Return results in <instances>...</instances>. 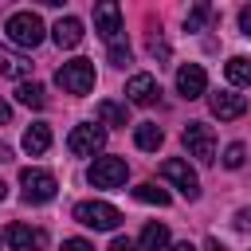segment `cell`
Returning <instances> with one entry per match:
<instances>
[{
  "instance_id": "1",
  "label": "cell",
  "mask_w": 251,
  "mask_h": 251,
  "mask_svg": "<svg viewBox=\"0 0 251 251\" xmlns=\"http://www.w3.org/2000/svg\"><path fill=\"white\" fill-rule=\"evenodd\" d=\"M4 31H8V39L16 47H39L43 43V20L35 12H12L8 24H4Z\"/></svg>"
},
{
  "instance_id": "2",
  "label": "cell",
  "mask_w": 251,
  "mask_h": 251,
  "mask_svg": "<svg viewBox=\"0 0 251 251\" xmlns=\"http://www.w3.org/2000/svg\"><path fill=\"white\" fill-rule=\"evenodd\" d=\"M55 82L67 90V94H90L94 90V63L90 59H71L55 71Z\"/></svg>"
},
{
  "instance_id": "3",
  "label": "cell",
  "mask_w": 251,
  "mask_h": 251,
  "mask_svg": "<svg viewBox=\"0 0 251 251\" xmlns=\"http://www.w3.org/2000/svg\"><path fill=\"white\" fill-rule=\"evenodd\" d=\"M75 220L94 227V231H114L122 224V212L106 200H82V204H75Z\"/></svg>"
},
{
  "instance_id": "4",
  "label": "cell",
  "mask_w": 251,
  "mask_h": 251,
  "mask_svg": "<svg viewBox=\"0 0 251 251\" xmlns=\"http://www.w3.org/2000/svg\"><path fill=\"white\" fill-rule=\"evenodd\" d=\"M180 141H184L188 157H196V161H204V165L216 161V133H212V126H204V122H188L184 133H180Z\"/></svg>"
},
{
  "instance_id": "5",
  "label": "cell",
  "mask_w": 251,
  "mask_h": 251,
  "mask_svg": "<svg viewBox=\"0 0 251 251\" xmlns=\"http://www.w3.org/2000/svg\"><path fill=\"white\" fill-rule=\"evenodd\" d=\"M126 176H129L126 157H94V165H90V173H86V180H90L94 188H122Z\"/></svg>"
},
{
  "instance_id": "6",
  "label": "cell",
  "mask_w": 251,
  "mask_h": 251,
  "mask_svg": "<svg viewBox=\"0 0 251 251\" xmlns=\"http://www.w3.org/2000/svg\"><path fill=\"white\" fill-rule=\"evenodd\" d=\"M20 188H24V200L27 204H47L59 184H55V176L47 169H24L20 173Z\"/></svg>"
},
{
  "instance_id": "7",
  "label": "cell",
  "mask_w": 251,
  "mask_h": 251,
  "mask_svg": "<svg viewBox=\"0 0 251 251\" xmlns=\"http://www.w3.org/2000/svg\"><path fill=\"white\" fill-rule=\"evenodd\" d=\"M102 145H106V126H90V122L75 126L71 137H67V149H71L75 157H94Z\"/></svg>"
},
{
  "instance_id": "8",
  "label": "cell",
  "mask_w": 251,
  "mask_h": 251,
  "mask_svg": "<svg viewBox=\"0 0 251 251\" xmlns=\"http://www.w3.org/2000/svg\"><path fill=\"white\" fill-rule=\"evenodd\" d=\"M94 31H98L106 43H122V8H118L114 0L94 4Z\"/></svg>"
},
{
  "instance_id": "9",
  "label": "cell",
  "mask_w": 251,
  "mask_h": 251,
  "mask_svg": "<svg viewBox=\"0 0 251 251\" xmlns=\"http://www.w3.org/2000/svg\"><path fill=\"white\" fill-rule=\"evenodd\" d=\"M161 176H165L169 184H176V188L184 192V200H196V196H200V180H196V173L188 169V161L169 157V161L161 165Z\"/></svg>"
},
{
  "instance_id": "10",
  "label": "cell",
  "mask_w": 251,
  "mask_h": 251,
  "mask_svg": "<svg viewBox=\"0 0 251 251\" xmlns=\"http://www.w3.org/2000/svg\"><path fill=\"white\" fill-rule=\"evenodd\" d=\"M208 106H212V114H216L220 122H235V118L247 114V98L235 94V90H216V94L208 98Z\"/></svg>"
},
{
  "instance_id": "11",
  "label": "cell",
  "mask_w": 251,
  "mask_h": 251,
  "mask_svg": "<svg viewBox=\"0 0 251 251\" xmlns=\"http://www.w3.org/2000/svg\"><path fill=\"white\" fill-rule=\"evenodd\" d=\"M4 239H8L12 251H43L47 247V235L39 227H27V224H8Z\"/></svg>"
},
{
  "instance_id": "12",
  "label": "cell",
  "mask_w": 251,
  "mask_h": 251,
  "mask_svg": "<svg viewBox=\"0 0 251 251\" xmlns=\"http://www.w3.org/2000/svg\"><path fill=\"white\" fill-rule=\"evenodd\" d=\"M176 90H180V98H200V94L208 90V75H204V67H200V63H184V67H176Z\"/></svg>"
},
{
  "instance_id": "13",
  "label": "cell",
  "mask_w": 251,
  "mask_h": 251,
  "mask_svg": "<svg viewBox=\"0 0 251 251\" xmlns=\"http://www.w3.org/2000/svg\"><path fill=\"white\" fill-rule=\"evenodd\" d=\"M126 94H129L133 106H153V102L161 98V86H157L153 75H133V78L126 82Z\"/></svg>"
},
{
  "instance_id": "14",
  "label": "cell",
  "mask_w": 251,
  "mask_h": 251,
  "mask_svg": "<svg viewBox=\"0 0 251 251\" xmlns=\"http://www.w3.org/2000/svg\"><path fill=\"white\" fill-rule=\"evenodd\" d=\"M47 149H51V126H43V122L27 126V129H24V153H31V157H43Z\"/></svg>"
},
{
  "instance_id": "15",
  "label": "cell",
  "mask_w": 251,
  "mask_h": 251,
  "mask_svg": "<svg viewBox=\"0 0 251 251\" xmlns=\"http://www.w3.org/2000/svg\"><path fill=\"white\" fill-rule=\"evenodd\" d=\"M0 75H8V78H27V75H31V59L20 55V51H12V47H0Z\"/></svg>"
},
{
  "instance_id": "16",
  "label": "cell",
  "mask_w": 251,
  "mask_h": 251,
  "mask_svg": "<svg viewBox=\"0 0 251 251\" xmlns=\"http://www.w3.org/2000/svg\"><path fill=\"white\" fill-rule=\"evenodd\" d=\"M51 35H55V43H59V47H78V43H82V20L63 16V20L51 27Z\"/></svg>"
},
{
  "instance_id": "17",
  "label": "cell",
  "mask_w": 251,
  "mask_h": 251,
  "mask_svg": "<svg viewBox=\"0 0 251 251\" xmlns=\"http://www.w3.org/2000/svg\"><path fill=\"white\" fill-rule=\"evenodd\" d=\"M137 247H141V251H169V227H165V224H145Z\"/></svg>"
},
{
  "instance_id": "18",
  "label": "cell",
  "mask_w": 251,
  "mask_h": 251,
  "mask_svg": "<svg viewBox=\"0 0 251 251\" xmlns=\"http://www.w3.org/2000/svg\"><path fill=\"white\" fill-rule=\"evenodd\" d=\"M133 141H137V149H145V153H153V149H161V141H165V133H161V126H157V122H141V126L133 129Z\"/></svg>"
},
{
  "instance_id": "19",
  "label": "cell",
  "mask_w": 251,
  "mask_h": 251,
  "mask_svg": "<svg viewBox=\"0 0 251 251\" xmlns=\"http://www.w3.org/2000/svg\"><path fill=\"white\" fill-rule=\"evenodd\" d=\"M224 75H227L231 86H251V59L247 55H231L227 67H224Z\"/></svg>"
},
{
  "instance_id": "20",
  "label": "cell",
  "mask_w": 251,
  "mask_h": 251,
  "mask_svg": "<svg viewBox=\"0 0 251 251\" xmlns=\"http://www.w3.org/2000/svg\"><path fill=\"white\" fill-rule=\"evenodd\" d=\"M94 114H98L102 126H129V110H126L122 102H110V98H106V102H98Z\"/></svg>"
},
{
  "instance_id": "21",
  "label": "cell",
  "mask_w": 251,
  "mask_h": 251,
  "mask_svg": "<svg viewBox=\"0 0 251 251\" xmlns=\"http://www.w3.org/2000/svg\"><path fill=\"white\" fill-rule=\"evenodd\" d=\"M16 98H20L24 106H31V110H43V106H47V94H43L39 82H20V86H16Z\"/></svg>"
},
{
  "instance_id": "22",
  "label": "cell",
  "mask_w": 251,
  "mask_h": 251,
  "mask_svg": "<svg viewBox=\"0 0 251 251\" xmlns=\"http://www.w3.org/2000/svg\"><path fill=\"white\" fill-rule=\"evenodd\" d=\"M133 196H137V200H145V204L169 208V192H165V188H157V184H137V188H133Z\"/></svg>"
},
{
  "instance_id": "23",
  "label": "cell",
  "mask_w": 251,
  "mask_h": 251,
  "mask_svg": "<svg viewBox=\"0 0 251 251\" xmlns=\"http://www.w3.org/2000/svg\"><path fill=\"white\" fill-rule=\"evenodd\" d=\"M208 20H212V4H196V8H188V16H184V31H200Z\"/></svg>"
},
{
  "instance_id": "24",
  "label": "cell",
  "mask_w": 251,
  "mask_h": 251,
  "mask_svg": "<svg viewBox=\"0 0 251 251\" xmlns=\"http://www.w3.org/2000/svg\"><path fill=\"white\" fill-rule=\"evenodd\" d=\"M243 157H247V149H243L239 141H231V145L224 149V169H239V165H243Z\"/></svg>"
},
{
  "instance_id": "25",
  "label": "cell",
  "mask_w": 251,
  "mask_h": 251,
  "mask_svg": "<svg viewBox=\"0 0 251 251\" xmlns=\"http://www.w3.org/2000/svg\"><path fill=\"white\" fill-rule=\"evenodd\" d=\"M110 63L114 67H126L129 63V43H110Z\"/></svg>"
},
{
  "instance_id": "26",
  "label": "cell",
  "mask_w": 251,
  "mask_h": 251,
  "mask_svg": "<svg viewBox=\"0 0 251 251\" xmlns=\"http://www.w3.org/2000/svg\"><path fill=\"white\" fill-rule=\"evenodd\" d=\"M149 55H153V59H169V43L153 35V39H149Z\"/></svg>"
},
{
  "instance_id": "27",
  "label": "cell",
  "mask_w": 251,
  "mask_h": 251,
  "mask_svg": "<svg viewBox=\"0 0 251 251\" xmlns=\"http://www.w3.org/2000/svg\"><path fill=\"white\" fill-rule=\"evenodd\" d=\"M59 251H94V247H90L86 239H63V247H59Z\"/></svg>"
},
{
  "instance_id": "28",
  "label": "cell",
  "mask_w": 251,
  "mask_h": 251,
  "mask_svg": "<svg viewBox=\"0 0 251 251\" xmlns=\"http://www.w3.org/2000/svg\"><path fill=\"white\" fill-rule=\"evenodd\" d=\"M106 251H137V247H133V243H129V239H122V235H118V239H114V243H110V247H106Z\"/></svg>"
},
{
  "instance_id": "29",
  "label": "cell",
  "mask_w": 251,
  "mask_h": 251,
  "mask_svg": "<svg viewBox=\"0 0 251 251\" xmlns=\"http://www.w3.org/2000/svg\"><path fill=\"white\" fill-rule=\"evenodd\" d=\"M239 27H243V35H251V4L239 12Z\"/></svg>"
},
{
  "instance_id": "30",
  "label": "cell",
  "mask_w": 251,
  "mask_h": 251,
  "mask_svg": "<svg viewBox=\"0 0 251 251\" xmlns=\"http://www.w3.org/2000/svg\"><path fill=\"white\" fill-rule=\"evenodd\" d=\"M235 227H251V208H243V212H235Z\"/></svg>"
},
{
  "instance_id": "31",
  "label": "cell",
  "mask_w": 251,
  "mask_h": 251,
  "mask_svg": "<svg viewBox=\"0 0 251 251\" xmlns=\"http://www.w3.org/2000/svg\"><path fill=\"white\" fill-rule=\"evenodd\" d=\"M8 122H12V106L0 98V126H8Z\"/></svg>"
},
{
  "instance_id": "32",
  "label": "cell",
  "mask_w": 251,
  "mask_h": 251,
  "mask_svg": "<svg viewBox=\"0 0 251 251\" xmlns=\"http://www.w3.org/2000/svg\"><path fill=\"white\" fill-rule=\"evenodd\" d=\"M208 251H224V243L220 239H208Z\"/></svg>"
},
{
  "instance_id": "33",
  "label": "cell",
  "mask_w": 251,
  "mask_h": 251,
  "mask_svg": "<svg viewBox=\"0 0 251 251\" xmlns=\"http://www.w3.org/2000/svg\"><path fill=\"white\" fill-rule=\"evenodd\" d=\"M0 161H12V149L8 145H0Z\"/></svg>"
},
{
  "instance_id": "34",
  "label": "cell",
  "mask_w": 251,
  "mask_h": 251,
  "mask_svg": "<svg viewBox=\"0 0 251 251\" xmlns=\"http://www.w3.org/2000/svg\"><path fill=\"white\" fill-rule=\"evenodd\" d=\"M173 251H196V247H192V243H176Z\"/></svg>"
},
{
  "instance_id": "35",
  "label": "cell",
  "mask_w": 251,
  "mask_h": 251,
  "mask_svg": "<svg viewBox=\"0 0 251 251\" xmlns=\"http://www.w3.org/2000/svg\"><path fill=\"white\" fill-rule=\"evenodd\" d=\"M4 196H8V184H4V180H0V200H4Z\"/></svg>"
}]
</instances>
